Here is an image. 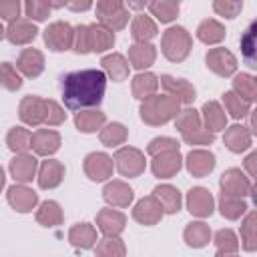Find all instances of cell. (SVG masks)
<instances>
[{
    "label": "cell",
    "mask_w": 257,
    "mask_h": 257,
    "mask_svg": "<svg viewBox=\"0 0 257 257\" xmlns=\"http://www.w3.org/2000/svg\"><path fill=\"white\" fill-rule=\"evenodd\" d=\"M106 88V76L102 70L84 68L74 70L62 76V102L70 110H82L90 106H98Z\"/></svg>",
    "instance_id": "6da1fadb"
},
{
    "label": "cell",
    "mask_w": 257,
    "mask_h": 257,
    "mask_svg": "<svg viewBox=\"0 0 257 257\" xmlns=\"http://www.w3.org/2000/svg\"><path fill=\"white\" fill-rule=\"evenodd\" d=\"M179 112V100L173 96H149L141 106V118L147 124H165Z\"/></svg>",
    "instance_id": "7a4b0ae2"
},
{
    "label": "cell",
    "mask_w": 257,
    "mask_h": 257,
    "mask_svg": "<svg viewBox=\"0 0 257 257\" xmlns=\"http://www.w3.org/2000/svg\"><path fill=\"white\" fill-rule=\"evenodd\" d=\"M161 48L169 60L181 62L187 58V54L191 50V34L183 26H173L163 34Z\"/></svg>",
    "instance_id": "3957f363"
},
{
    "label": "cell",
    "mask_w": 257,
    "mask_h": 257,
    "mask_svg": "<svg viewBox=\"0 0 257 257\" xmlns=\"http://www.w3.org/2000/svg\"><path fill=\"white\" fill-rule=\"evenodd\" d=\"M177 128L181 131L183 139L191 145H209V143H213V133H209L207 128L201 126V118H199L197 110H193V108H187L179 114Z\"/></svg>",
    "instance_id": "277c9868"
},
{
    "label": "cell",
    "mask_w": 257,
    "mask_h": 257,
    "mask_svg": "<svg viewBox=\"0 0 257 257\" xmlns=\"http://www.w3.org/2000/svg\"><path fill=\"white\" fill-rule=\"evenodd\" d=\"M96 18L106 30H120L128 22V8L120 0H100L96 2Z\"/></svg>",
    "instance_id": "5b68a950"
},
{
    "label": "cell",
    "mask_w": 257,
    "mask_h": 257,
    "mask_svg": "<svg viewBox=\"0 0 257 257\" xmlns=\"http://www.w3.org/2000/svg\"><path fill=\"white\" fill-rule=\"evenodd\" d=\"M74 40V30L68 22H52L44 30V42L48 44L50 50H68Z\"/></svg>",
    "instance_id": "8992f818"
},
{
    "label": "cell",
    "mask_w": 257,
    "mask_h": 257,
    "mask_svg": "<svg viewBox=\"0 0 257 257\" xmlns=\"http://www.w3.org/2000/svg\"><path fill=\"white\" fill-rule=\"evenodd\" d=\"M116 167L124 177H137L145 171V157L141 151L133 149V147H124L114 155Z\"/></svg>",
    "instance_id": "52a82bcc"
},
{
    "label": "cell",
    "mask_w": 257,
    "mask_h": 257,
    "mask_svg": "<svg viewBox=\"0 0 257 257\" xmlns=\"http://www.w3.org/2000/svg\"><path fill=\"white\" fill-rule=\"evenodd\" d=\"M84 173L92 181H104L112 175V159L104 153H92L84 159Z\"/></svg>",
    "instance_id": "ba28073f"
},
{
    "label": "cell",
    "mask_w": 257,
    "mask_h": 257,
    "mask_svg": "<svg viewBox=\"0 0 257 257\" xmlns=\"http://www.w3.org/2000/svg\"><path fill=\"white\" fill-rule=\"evenodd\" d=\"M207 66L213 72H217L219 76H229V74L235 72L237 60H235V56L229 50H225V48H213V50L207 52Z\"/></svg>",
    "instance_id": "9c48e42d"
},
{
    "label": "cell",
    "mask_w": 257,
    "mask_h": 257,
    "mask_svg": "<svg viewBox=\"0 0 257 257\" xmlns=\"http://www.w3.org/2000/svg\"><path fill=\"white\" fill-rule=\"evenodd\" d=\"M221 189H223V195L225 197L239 199V197H243V195H247L251 191V185L241 175V171L231 169V171L223 173V177H221Z\"/></svg>",
    "instance_id": "30bf717a"
},
{
    "label": "cell",
    "mask_w": 257,
    "mask_h": 257,
    "mask_svg": "<svg viewBox=\"0 0 257 257\" xmlns=\"http://www.w3.org/2000/svg\"><path fill=\"white\" fill-rule=\"evenodd\" d=\"M36 26L26 18H16L6 28V36L12 44H28L30 40L36 38Z\"/></svg>",
    "instance_id": "8fae6325"
},
{
    "label": "cell",
    "mask_w": 257,
    "mask_h": 257,
    "mask_svg": "<svg viewBox=\"0 0 257 257\" xmlns=\"http://www.w3.org/2000/svg\"><path fill=\"white\" fill-rule=\"evenodd\" d=\"M187 207L193 215L197 217H207L213 213V197L207 189L203 187H195L189 191V197H187Z\"/></svg>",
    "instance_id": "7c38bea8"
},
{
    "label": "cell",
    "mask_w": 257,
    "mask_h": 257,
    "mask_svg": "<svg viewBox=\"0 0 257 257\" xmlns=\"http://www.w3.org/2000/svg\"><path fill=\"white\" fill-rule=\"evenodd\" d=\"M161 84H163V88H165L173 98H177L179 102H193V100H195V88H193L187 80L173 78V76L165 74V76H161Z\"/></svg>",
    "instance_id": "4fadbf2b"
},
{
    "label": "cell",
    "mask_w": 257,
    "mask_h": 257,
    "mask_svg": "<svg viewBox=\"0 0 257 257\" xmlns=\"http://www.w3.org/2000/svg\"><path fill=\"white\" fill-rule=\"evenodd\" d=\"M181 169V155L179 151H165L155 155L153 161V173L157 177H173Z\"/></svg>",
    "instance_id": "5bb4252c"
},
{
    "label": "cell",
    "mask_w": 257,
    "mask_h": 257,
    "mask_svg": "<svg viewBox=\"0 0 257 257\" xmlns=\"http://www.w3.org/2000/svg\"><path fill=\"white\" fill-rule=\"evenodd\" d=\"M161 215H163V209H161V205L155 201V197H145V199H141V201L137 203L135 211H133V217H135L139 223H143V225H155V223H159Z\"/></svg>",
    "instance_id": "9a60e30c"
},
{
    "label": "cell",
    "mask_w": 257,
    "mask_h": 257,
    "mask_svg": "<svg viewBox=\"0 0 257 257\" xmlns=\"http://www.w3.org/2000/svg\"><path fill=\"white\" fill-rule=\"evenodd\" d=\"M124 215L118 213V211H112V209H102L98 215H96V225L98 229L106 235V237H114L118 235L122 229H124Z\"/></svg>",
    "instance_id": "2e32d148"
},
{
    "label": "cell",
    "mask_w": 257,
    "mask_h": 257,
    "mask_svg": "<svg viewBox=\"0 0 257 257\" xmlns=\"http://www.w3.org/2000/svg\"><path fill=\"white\" fill-rule=\"evenodd\" d=\"M36 201H38V195H36L34 191H30V189L22 187V185H14V187H10V191H8V203H10L16 211H20V213L32 211V207L36 205Z\"/></svg>",
    "instance_id": "e0dca14e"
},
{
    "label": "cell",
    "mask_w": 257,
    "mask_h": 257,
    "mask_svg": "<svg viewBox=\"0 0 257 257\" xmlns=\"http://www.w3.org/2000/svg\"><path fill=\"white\" fill-rule=\"evenodd\" d=\"M16 66H18L28 78H34V76H38V74L42 72V68H44V56H42V52L36 50V48H26V50H22V54H20Z\"/></svg>",
    "instance_id": "ac0fdd59"
},
{
    "label": "cell",
    "mask_w": 257,
    "mask_h": 257,
    "mask_svg": "<svg viewBox=\"0 0 257 257\" xmlns=\"http://www.w3.org/2000/svg\"><path fill=\"white\" fill-rule=\"evenodd\" d=\"M60 147V137L58 133L54 131H48V128H40L32 135V149L38 153V155H52L56 153Z\"/></svg>",
    "instance_id": "d6986e66"
},
{
    "label": "cell",
    "mask_w": 257,
    "mask_h": 257,
    "mask_svg": "<svg viewBox=\"0 0 257 257\" xmlns=\"http://www.w3.org/2000/svg\"><path fill=\"white\" fill-rule=\"evenodd\" d=\"M215 167V157L209 151H191L187 157V169L195 177H205Z\"/></svg>",
    "instance_id": "ffe728a7"
},
{
    "label": "cell",
    "mask_w": 257,
    "mask_h": 257,
    "mask_svg": "<svg viewBox=\"0 0 257 257\" xmlns=\"http://www.w3.org/2000/svg\"><path fill=\"white\" fill-rule=\"evenodd\" d=\"M20 118L34 126L44 122V100L38 96H26L20 102Z\"/></svg>",
    "instance_id": "44dd1931"
},
{
    "label": "cell",
    "mask_w": 257,
    "mask_h": 257,
    "mask_svg": "<svg viewBox=\"0 0 257 257\" xmlns=\"http://www.w3.org/2000/svg\"><path fill=\"white\" fill-rule=\"evenodd\" d=\"M64 177V167L58 161H44L40 167V175H38V185L42 189H54L60 185Z\"/></svg>",
    "instance_id": "7402d4cb"
},
{
    "label": "cell",
    "mask_w": 257,
    "mask_h": 257,
    "mask_svg": "<svg viewBox=\"0 0 257 257\" xmlns=\"http://www.w3.org/2000/svg\"><path fill=\"white\" fill-rule=\"evenodd\" d=\"M155 201L161 205L165 213H177L181 209V195L171 185H159L155 191Z\"/></svg>",
    "instance_id": "603a6c76"
},
{
    "label": "cell",
    "mask_w": 257,
    "mask_h": 257,
    "mask_svg": "<svg viewBox=\"0 0 257 257\" xmlns=\"http://www.w3.org/2000/svg\"><path fill=\"white\" fill-rule=\"evenodd\" d=\"M104 199L106 203L114 205V207H126L131 201H133V191L128 185L120 183V181H112L104 187Z\"/></svg>",
    "instance_id": "cb8c5ba5"
},
{
    "label": "cell",
    "mask_w": 257,
    "mask_h": 257,
    "mask_svg": "<svg viewBox=\"0 0 257 257\" xmlns=\"http://www.w3.org/2000/svg\"><path fill=\"white\" fill-rule=\"evenodd\" d=\"M88 42H90V52H102L106 48H112L114 44V34L106 30L100 24H88Z\"/></svg>",
    "instance_id": "d4e9b609"
},
{
    "label": "cell",
    "mask_w": 257,
    "mask_h": 257,
    "mask_svg": "<svg viewBox=\"0 0 257 257\" xmlns=\"http://www.w3.org/2000/svg\"><path fill=\"white\" fill-rule=\"evenodd\" d=\"M128 60L135 68H147L155 62V46H151L149 42H139L133 44L128 48Z\"/></svg>",
    "instance_id": "484cf974"
},
{
    "label": "cell",
    "mask_w": 257,
    "mask_h": 257,
    "mask_svg": "<svg viewBox=\"0 0 257 257\" xmlns=\"http://www.w3.org/2000/svg\"><path fill=\"white\" fill-rule=\"evenodd\" d=\"M34 171H36V159L32 155H20L10 163V173L20 183L30 181L34 177Z\"/></svg>",
    "instance_id": "4316f807"
},
{
    "label": "cell",
    "mask_w": 257,
    "mask_h": 257,
    "mask_svg": "<svg viewBox=\"0 0 257 257\" xmlns=\"http://www.w3.org/2000/svg\"><path fill=\"white\" fill-rule=\"evenodd\" d=\"M100 64L112 80H124L128 76V62L122 54H108L100 60Z\"/></svg>",
    "instance_id": "83f0119b"
},
{
    "label": "cell",
    "mask_w": 257,
    "mask_h": 257,
    "mask_svg": "<svg viewBox=\"0 0 257 257\" xmlns=\"http://www.w3.org/2000/svg\"><path fill=\"white\" fill-rule=\"evenodd\" d=\"M197 36L199 40H203L205 44H215V42H221L225 38V28L221 22L213 20V18H207L199 24L197 28Z\"/></svg>",
    "instance_id": "f1b7e54d"
},
{
    "label": "cell",
    "mask_w": 257,
    "mask_h": 257,
    "mask_svg": "<svg viewBox=\"0 0 257 257\" xmlns=\"http://www.w3.org/2000/svg\"><path fill=\"white\" fill-rule=\"evenodd\" d=\"M131 34H133L135 40H139V42H147V40H151V38L157 36V24H155L149 16L139 14V16H135V20H133Z\"/></svg>",
    "instance_id": "f546056e"
},
{
    "label": "cell",
    "mask_w": 257,
    "mask_h": 257,
    "mask_svg": "<svg viewBox=\"0 0 257 257\" xmlns=\"http://www.w3.org/2000/svg\"><path fill=\"white\" fill-rule=\"evenodd\" d=\"M68 239L74 247H80V249H88L94 245L96 241V231L88 225V223H80V225H74L68 233Z\"/></svg>",
    "instance_id": "4dcf8cb0"
},
{
    "label": "cell",
    "mask_w": 257,
    "mask_h": 257,
    "mask_svg": "<svg viewBox=\"0 0 257 257\" xmlns=\"http://www.w3.org/2000/svg\"><path fill=\"white\" fill-rule=\"evenodd\" d=\"M225 145H227L233 153H241V151H245V149L251 145V135H249L243 126L235 124V126H231V128L225 133Z\"/></svg>",
    "instance_id": "1f68e13d"
},
{
    "label": "cell",
    "mask_w": 257,
    "mask_h": 257,
    "mask_svg": "<svg viewBox=\"0 0 257 257\" xmlns=\"http://www.w3.org/2000/svg\"><path fill=\"white\" fill-rule=\"evenodd\" d=\"M255 34H257V22H251L245 30V34L241 36V52H243V58L247 60V64L251 68L257 66V60H255V46H257V40H255Z\"/></svg>",
    "instance_id": "d6a6232c"
},
{
    "label": "cell",
    "mask_w": 257,
    "mask_h": 257,
    "mask_svg": "<svg viewBox=\"0 0 257 257\" xmlns=\"http://www.w3.org/2000/svg\"><path fill=\"white\" fill-rule=\"evenodd\" d=\"M159 86V80L155 74L145 72V74H137L133 78V94L137 98H149Z\"/></svg>",
    "instance_id": "836d02e7"
},
{
    "label": "cell",
    "mask_w": 257,
    "mask_h": 257,
    "mask_svg": "<svg viewBox=\"0 0 257 257\" xmlns=\"http://www.w3.org/2000/svg\"><path fill=\"white\" fill-rule=\"evenodd\" d=\"M203 116H205V124L209 133L215 131H223L225 128V112L221 110V106L217 102H205L203 106Z\"/></svg>",
    "instance_id": "e575fe53"
},
{
    "label": "cell",
    "mask_w": 257,
    "mask_h": 257,
    "mask_svg": "<svg viewBox=\"0 0 257 257\" xmlns=\"http://www.w3.org/2000/svg\"><path fill=\"white\" fill-rule=\"evenodd\" d=\"M149 10L161 22H171L179 14V2H175V0H155V2L149 4Z\"/></svg>",
    "instance_id": "d590c367"
},
{
    "label": "cell",
    "mask_w": 257,
    "mask_h": 257,
    "mask_svg": "<svg viewBox=\"0 0 257 257\" xmlns=\"http://www.w3.org/2000/svg\"><path fill=\"white\" fill-rule=\"evenodd\" d=\"M6 143H8V147H10L14 153H22V155H24V153L32 147V135H30L26 128H22V126H14V128L8 133Z\"/></svg>",
    "instance_id": "8d00e7d4"
},
{
    "label": "cell",
    "mask_w": 257,
    "mask_h": 257,
    "mask_svg": "<svg viewBox=\"0 0 257 257\" xmlns=\"http://www.w3.org/2000/svg\"><path fill=\"white\" fill-rule=\"evenodd\" d=\"M36 221L44 227H52V225H58L62 221V211L58 207V203L54 201H44L36 213Z\"/></svg>",
    "instance_id": "74e56055"
},
{
    "label": "cell",
    "mask_w": 257,
    "mask_h": 257,
    "mask_svg": "<svg viewBox=\"0 0 257 257\" xmlns=\"http://www.w3.org/2000/svg\"><path fill=\"white\" fill-rule=\"evenodd\" d=\"M209 237H211V233H209V227L205 223H191L185 229V241L191 247H203V245H207Z\"/></svg>",
    "instance_id": "f35d334b"
},
{
    "label": "cell",
    "mask_w": 257,
    "mask_h": 257,
    "mask_svg": "<svg viewBox=\"0 0 257 257\" xmlns=\"http://www.w3.org/2000/svg\"><path fill=\"white\" fill-rule=\"evenodd\" d=\"M74 122H76L78 131H82V133H92V131H96V128L104 122V112H100V110L80 112V114L74 118Z\"/></svg>",
    "instance_id": "ab89813d"
},
{
    "label": "cell",
    "mask_w": 257,
    "mask_h": 257,
    "mask_svg": "<svg viewBox=\"0 0 257 257\" xmlns=\"http://www.w3.org/2000/svg\"><path fill=\"white\" fill-rule=\"evenodd\" d=\"M96 257H124V245L116 237H106L96 245Z\"/></svg>",
    "instance_id": "60d3db41"
},
{
    "label": "cell",
    "mask_w": 257,
    "mask_h": 257,
    "mask_svg": "<svg viewBox=\"0 0 257 257\" xmlns=\"http://www.w3.org/2000/svg\"><path fill=\"white\" fill-rule=\"evenodd\" d=\"M124 139H126V128H124L120 122H110V124H108L106 128H102V133H100V141H102L106 147L120 145Z\"/></svg>",
    "instance_id": "b9f144b4"
},
{
    "label": "cell",
    "mask_w": 257,
    "mask_h": 257,
    "mask_svg": "<svg viewBox=\"0 0 257 257\" xmlns=\"http://www.w3.org/2000/svg\"><path fill=\"white\" fill-rule=\"evenodd\" d=\"M233 86H235V90L243 96V100H245V102L253 100V98H255V94H257L255 78H253V76H249V74H239V76L233 80Z\"/></svg>",
    "instance_id": "7bdbcfd3"
},
{
    "label": "cell",
    "mask_w": 257,
    "mask_h": 257,
    "mask_svg": "<svg viewBox=\"0 0 257 257\" xmlns=\"http://www.w3.org/2000/svg\"><path fill=\"white\" fill-rule=\"evenodd\" d=\"M24 10H26V16L30 20H46L48 14H50V2H44V0H28L24 4Z\"/></svg>",
    "instance_id": "ee69618b"
},
{
    "label": "cell",
    "mask_w": 257,
    "mask_h": 257,
    "mask_svg": "<svg viewBox=\"0 0 257 257\" xmlns=\"http://www.w3.org/2000/svg\"><path fill=\"white\" fill-rule=\"evenodd\" d=\"M223 100H225L227 110H229L235 118H239V116H243V114H247V112H249V104H247L239 94H235L233 90L225 92V94H223Z\"/></svg>",
    "instance_id": "f6af8a7d"
},
{
    "label": "cell",
    "mask_w": 257,
    "mask_h": 257,
    "mask_svg": "<svg viewBox=\"0 0 257 257\" xmlns=\"http://www.w3.org/2000/svg\"><path fill=\"white\" fill-rule=\"evenodd\" d=\"M0 84L8 90H16L22 86V78L16 74L14 66L10 62H2L0 64Z\"/></svg>",
    "instance_id": "bcb514c9"
},
{
    "label": "cell",
    "mask_w": 257,
    "mask_h": 257,
    "mask_svg": "<svg viewBox=\"0 0 257 257\" xmlns=\"http://www.w3.org/2000/svg\"><path fill=\"white\" fill-rule=\"evenodd\" d=\"M245 203L241 199H233V197H221V213L227 217V219H237L245 213Z\"/></svg>",
    "instance_id": "7dc6e473"
},
{
    "label": "cell",
    "mask_w": 257,
    "mask_h": 257,
    "mask_svg": "<svg viewBox=\"0 0 257 257\" xmlns=\"http://www.w3.org/2000/svg\"><path fill=\"white\" fill-rule=\"evenodd\" d=\"M215 245L219 247L221 253H229V251H235V249H237V239H235L233 231L221 229V231H217V235H215Z\"/></svg>",
    "instance_id": "c3c4849f"
},
{
    "label": "cell",
    "mask_w": 257,
    "mask_h": 257,
    "mask_svg": "<svg viewBox=\"0 0 257 257\" xmlns=\"http://www.w3.org/2000/svg\"><path fill=\"white\" fill-rule=\"evenodd\" d=\"M213 8L217 14L225 16V18H235L241 10H243V2H229V0H215Z\"/></svg>",
    "instance_id": "681fc988"
},
{
    "label": "cell",
    "mask_w": 257,
    "mask_h": 257,
    "mask_svg": "<svg viewBox=\"0 0 257 257\" xmlns=\"http://www.w3.org/2000/svg\"><path fill=\"white\" fill-rule=\"evenodd\" d=\"M64 118H66V112L54 100H44V122H48V124H60Z\"/></svg>",
    "instance_id": "f907efd6"
},
{
    "label": "cell",
    "mask_w": 257,
    "mask_h": 257,
    "mask_svg": "<svg viewBox=\"0 0 257 257\" xmlns=\"http://www.w3.org/2000/svg\"><path fill=\"white\" fill-rule=\"evenodd\" d=\"M72 44H74V50H76V52H80V54L90 52V42H88V24H80V26H76Z\"/></svg>",
    "instance_id": "816d5d0a"
},
{
    "label": "cell",
    "mask_w": 257,
    "mask_h": 257,
    "mask_svg": "<svg viewBox=\"0 0 257 257\" xmlns=\"http://www.w3.org/2000/svg\"><path fill=\"white\" fill-rule=\"evenodd\" d=\"M255 213H249V217L245 219V225H243V245L247 251H253L255 249Z\"/></svg>",
    "instance_id": "f5cc1de1"
},
{
    "label": "cell",
    "mask_w": 257,
    "mask_h": 257,
    "mask_svg": "<svg viewBox=\"0 0 257 257\" xmlns=\"http://www.w3.org/2000/svg\"><path fill=\"white\" fill-rule=\"evenodd\" d=\"M147 151H149V155H159L165 151H179V145L173 139H155V141H151Z\"/></svg>",
    "instance_id": "db71d44e"
},
{
    "label": "cell",
    "mask_w": 257,
    "mask_h": 257,
    "mask_svg": "<svg viewBox=\"0 0 257 257\" xmlns=\"http://www.w3.org/2000/svg\"><path fill=\"white\" fill-rule=\"evenodd\" d=\"M20 14V2L18 0H0V18L4 20H16Z\"/></svg>",
    "instance_id": "11a10c76"
},
{
    "label": "cell",
    "mask_w": 257,
    "mask_h": 257,
    "mask_svg": "<svg viewBox=\"0 0 257 257\" xmlns=\"http://www.w3.org/2000/svg\"><path fill=\"white\" fill-rule=\"evenodd\" d=\"M92 4L88 0H82V2H66V8L70 10H88Z\"/></svg>",
    "instance_id": "9f6ffc18"
},
{
    "label": "cell",
    "mask_w": 257,
    "mask_h": 257,
    "mask_svg": "<svg viewBox=\"0 0 257 257\" xmlns=\"http://www.w3.org/2000/svg\"><path fill=\"white\" fill-rule=\"evenodd\" d=\"M255 159H257V155L253 153V155H249V159H247V163H245V165H247V169H249V175H255V165H253V163H255Z\"/></svg>",
    "instance_id": "6f0895ef"
},
{
    "label": "cell",
    "mask_w": 257,
    "mask_h": 257,
    "mask_svg": "<svg viewBox=\"0 0 257 257\" xmlns=\"http://www.w3.org/2000/svg\"><path fill=\"white\" fill-rule=\"evenodd\" d=\"M4 187V173H2V169H0V189Z\"/></svg>",
    "instance_id": "680465c9"
},
{
    "label": "cell",
    "mask_w": 257,
    "mask_h": 257,
    "mask_svg": "<svg viewBox=\"0 0 257 257\" xmlns=\"http://www.w3.org/2000/svg\"><path fill=\"white\" fill-rule=\"evenodd\" d=\"M217 257H235V255H227V253H217Z\"/></svg>",
    "instance_id": "91938a15"
},
{
    "label": "cell",
    "mask_w": 257,
    "mask_h": 257,
    "mask_svg": "<svg viewBox=\"0 0 257 257\" xmlns=\"http://www.w3.org/2000/svg\"><path fill=\"white\" fill-rule=\"evenodd\" d=\"M2 36H4V28L0 26V40H2Z\"/></svg>",
    "instance_id": "94428289"
}]
</instances>
